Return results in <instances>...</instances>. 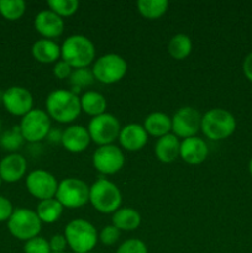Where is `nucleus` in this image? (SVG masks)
I'll return each mask as SVG.
<instances>
[{
    "mask_svg": "<svg viewBox=\"0 0 252 253\" xmlns=\"http://www.w3.org/2000/svg\"><path fill=\"white\" fill-rule=\"evenodd\" d=\"M46 113L57 123H73L82 113L81 98L67 89L51 91L46 99Z\"/></svg>",
    "mask_w": 252,
    "mask_h": 253,
    "instance_id": "nucleus-1",
    "label": "nucleus"
},
{
    "mask_svg": "<svg viewBox=\"0 0 252 253\" xmlns=\"http://www.w3.org/2000/svg\"><path fill=\"white\" fill-rule=\"evenodd\" d=\"M61 58L73 69L88 68L95 59V46L84 35H71L62 43Z\"/></svg>",
    "mask_w": 252,
    "mask_h": 253,
    "instance_id": "nucleus-2",
    "label": "nucleus"
},
{
    "mask_svg": "<svg viewBox=\"0 0 252 253\" xmlns=\"http://www.w3.org/2000/svg\"><path fill=\"white\" fill-rule=\"evenodd\" d=\"M236 130V119L221 108H214L202 115L200 131L207 138L211 141H221L229 138Z\"/></svg>",
    "mask_w": 252,
    "mask_h": 253,
    "instance_id": "nucleus-3",
    "label": "nucleus"
},
{
    "mask_svg": "<svg viewBox=\"0 0 252 253\" xmlns=\"http://www.w3.org/2000/svg\"><path fill=\"white\" fill-rule=\"evenodd\" d=\"M89 203L101 214H114L121 208L123 194L115 183L99 178L89 188Z\"/></svg>",
    "mask_w": 252,
    "mask_h": 253,
    "instance_id": "nucleus-4",
    "label": "nucleus"
},
{
    "mask_svg": "<svg viewBox=\"0 0 252 253\" xmlns=\"http://www.w3.org/2000/svg\"><path fill=\"white\" fill-rule=\"evenodd\" d=\"M67 245L74 253H89L99 241V234L91 222L76 219L68 222L64 229Z\"/></svg>",
    "mask_w": 252,
    "mask_h": 253,
    "instance_id": "nucleus-5",
    "label": "nucleus"
},
{
    "mask_svg": "<svg viewBox=\"0 0 252 253\" xmlns=\"http://www.w3.org/2000/svg\"><path fill=\"white\" fill-rule=\"evenodd\" d=\"M7 229L15 239L26 242L39 236L42 229V222L36 211L26 208H19L14 210L7 221Z\"/></svg>",
    "mask_w": 252,
    "mask_h": 253,
    "instance_id": "nucleus-6",
    "label": "nucleus"
},
{
    "mask_svg": "<svg viewBox=\"0 0 252 253\" xmlns=\"http://www.w3.org/2000/svg\"><path fill=\"white\" fill-rule=\"evenodd\" d=\"M86 128L91 142L96 143L100 147V146L114 145V141L118 140L120 135L121 125L116 116L110 113H104L95 118H91Z\"/></svg>",
    "mask_w": 252,
    "mask_h": 253,
    "instance_id": "nucleus-7",
    "label": "nucleus"
},
{
    "mask_svg": "<svg viewBox=\"0 0 252 253\" xmlns=\"http://www.w3.org/2000/svg\"><path fill=\"white\" fill-rule=\"evenodd\" d=\"M91 72L94 78L104 84H114L121 81L127 72V63L116 53H106L96 58Z\"/></svg>",
    "mask_w": 252,
    "mask_h": 253,
    "instance_id": "nucleus-8",
    "label": "nucleus"
},
{
    "mask_svg": "<svg viewBox=\"0 0 252 253\" xmlns=\"http://www.w3.org/2000/svg\"><path fill=\"white\" fill-rule=\"evenodd\" d=\"M19 127L25 141L37 143L48 136L51 131V118L42 109H32L22 116Z\"/></svg>",
    "mask_w": 252,
    "mask_h": 253,
    "instance_id": "nucleus-9",
    "label": "nucleus"
},
{
    "mask_svg": "<svg viewBox=\"0 0 252 253\" xmlns=\"http://www.w3.org/2000/svg\"><path fill=\"white\" fill-rule=\"evenodd\" d=\"M89 185L78 178H66L59 182L56 199L67 209H78L89 203Z\"/></svg>",
    "mask_w": 252,
    "mask_h": 253,
    "instance_id": "nucleus-10",
    "label": "nucleus"
},
{
    "mask_svg": "<svg viewBox=\"0 0 252 253\" xmlns=\"http://www.w3.org/2000/svg\"><path fill=\"white\" fill-rule=\"evenodd\" d=\"M93 166L104 175H113L120 172L125 165V155L123 150L115 145L100 146L93 153Z\"/></svg>",
    "mask_w": 252,
    "mask_h": 253,
    "instance_id": "nucleus-11",
    "label": "nucleus"
},
{
    "mask_svg": "<svg viewBox=\"0 0 252 253\" xmlns=\"http://www.w3.org/2000/svg\"><path fill=\"white\" fill-rule=\"evenodd\" d=\"M27 192L34 198L41 200L56 198L58 184L57 178L52 173L43 169H36L29 173L25 180Z\"/></svg>",
    "mask_w": 252,
    "mask_h": 253,
    "instance_id": "nucleus-12",
    "label": "nucleus"
},
{
    "mask_svg": "<svg viewBox=\"0 0 252 253\" xmlns=\"http://www.w3.org/2000/svg\"><path fill=\"white\" fill-rule=\"evenodd\" d=\"M202 114L193 106H183L172 118V132L178 138L194 137L200 131Z\"/></svg>",
    "mask_w": 252,
    "mask_h": 253,
    "instance_id": "nucleus-13",
    "label": "nucleus"
},
{
    "mask_svg": "<svg viewBox=\"0 0 252 253\" xmlns=\"http://www.w3.org/2000/svg\"><path fill=\"white\" fill-rule=\"evenodd\" d=\"M2 105L14 116H25L34 109L32 94L24 86H10L2 93Z\"/></svg>",
    "mask_w": 252,
    "mask_h": 253,
    "instance_id": "nucleus-14",
    "label": "nucleus"
},
{
    "mask_svg": "<svg viewBox=\"0 0 252 253\" xmlns=\"http://www.w3.org/2000/svg\"><path fill=\"white\" fill-rule=\"evenodd\" d=\"M34 26L42 39H57L64 31V20L51 10H42L35 16Z\"/></svg>",
    "mask_w": 252,
    "mask_h": 253,
    "instance_id": "nucleus-15",
    "label": "nucleus"
},
{
    "mask_svg": "<svg viewBox=\"0 0 252 253\" xmlns=\"http://www.w3.org/2000/svg\"><path fill=\"white\" fill-rule=\"evenodd\" d=\"M27 161L20 153H9L0 161V177L2 182L16 183L25 177Z\"/></svg>",
    "mask_w": 252,
    "mask_h": 253,
    "instance_id": "nucleus-16",
    "label": "nucleus"
},
{
    "mask_svg": "<svg viewBox=\"0 0 252 253\" xmlns=\"http://www.w3.org/2000/svg\"><path fill=\"white\" fill-rule=\"evenodd\" d=\"M118 140L124 150L136 152V151L142 150L147 145L148 133L146 132L143 125L127 124L124 127H121Z\"/></svg>",
    "mask_w": 252,
    "mask_h": 253,
    "instance_id": "nucleus-17",
    "label": "nucleus"
},
{
    "mask_svg": "<svg viewBox=\"0 0 252 253\" xmlns=\"http://www.w3.org/2000/svg\"><path fill=\"white\" fill-rule=\"evenodd\" d=\"M91 140L88 128L82 125H71L62 132L61 143L64 150L72 153H81L88 148Z\"/></svg>",
    "mask_w": 252,
    "mask_h": 253,
    "instance_id": "nucleus-18",
    "label": "nucleus"
},
{
    "mask_svg": "<svg viewBox=\"0 0 252 253\" xmlns=\"http://www.w3.org/2000/svg\"><path fill=\"white\" fill-rule=\"evenodd\" d=\"M209 153V148L203 138L189 137L180 142L179 157L188 165H200L204 162Z\"/></svg>",
    "mask_w": 252,
    "mask_h": 253,
    "instance_id": "nucleus-19",
    "label": "nucleus"
},
{
    "mask_svg": "<svg viewBox=\"0 0 252 253\" xmlns=\"http://www.w3.org/2000/svg\"><path fill=\"white\" fill-rule=\"evenodd\" d=\"M180 141L173 133L157 138L155 143V155L162 163H172L179 157Z\"/></svg>",
    "mask_w": 252,
    "mask_h": 253,
    "instance_id": "nucleus-20",
    "label": "nucleus"
},
{
    "mask_svg": "<svg viewBox=\"0 0 252 253\" xmlns=\"http://www.w3.org/2000/svg\"><path fill=\"white\" fill-rule=\"evenodd\" d=\"M31 53L32 57L40 63H56L61 58V46L53 40L40 39L32 44Z\"/></svg>",
    "mask_w": 252,
    "mask_h": 253,
    "instance_id": "nucleus-21",
    "label": "nucleus"
},
{
    "mask_svg": "<svg viewBox=\"0 0 252 253\" xmlns=\"http://www.w3.org/2000/svg\"><path fill=\"white\" fill-rule=\"evenodd\" d=\"M143 127L148 136L157 138L163 137L172 131V118L161 111H153L146 116Z\"/></svg>",
    "mask_w": 252,
    "mask_h": 253,
    "instance_id": "nucleus-22",
    "label": "nucleus"
},
{
    "mask_svg": "<svg viewBox=\"0 0 252 253\" xmlns=\"http://www.w3.org/2000/svg\"><path fill=\"white\" fill-rule=\"evenodd\" d=\"M113 225L120 231H133L141 225V215L132 208H120L111 217Z\"/></svg>",
    "mask_w": 252,
    "mask_h": 253,
    "instance_id": "nucleus-23",
    "label": "nucleus"
},
{
    "mask_svg": "<svg viewBox=\"0 0 252 253\" xmlns=\"http://www.w3.org/2000/svg\"><path fill=\"white\" fill-rule=\"evenodd\" d=\"M106 106H108V101L105 96L98 91L88 90L81 96L82 111L91 118L106 113Z\"/></svg>",
    "mask_w": 252,
    "mask_h": 253,
    "instance_id": "nucleus-24",
    "label": "nucleus"
},
{
    "mask_svg": "<svg viewBox=\"0 0 252 253\" xmlns=\"http://www.w3.org/2000/svg\"><path fill=\"white\" fill-rule=\"evenodd\" d=\"M63 209V205L56 198H52V199L41 200L39 203L36 214L39 216V219L41 220V222H44V224H53V222H56L62 216Z\"/></svg>",
    "mask_w": 252,
    "mask_h": 253,
    "instance_id": "nucleus-25",
    "label": "nucleus"
},
{
    "mask_svg": "<svg viewBox=\"0 0 252 253\" xmlns=\"http://www.w3.org/2000/svg\"><path fill=\"white\" fill-rule=\"evenodd\" d=\"M193 49V42L188 35L177 34L168 42V53L172 58L177 61H183L187 58Z\"/></svg>",
    "mask_w": 252,
    "mask_h": 253,
    "instance_id": "nucleus-26",
    "label": "nucleus"
},
{
    "mask_svg": "<svg viewBox=\"0 0 252 253\" xmlns=\"http://www.w3.org/2000/svg\"><path fill=\"white\" fill-rule=\"evenodd\" d=\"M169 2L167 0H138V12L148 20H156L162 17L168 10Z\"/></svg>",
    "mask_w": 252,
    "mask_h": 253,
    "instance_id": "nucleus-27",
    "label": "nucleus"
},
{
    "mask_svg": "<svg viewBox=\"0 0 252 253\" xmlns=\"http://www.w3.org/2000/svg\"><path fill=\"white\" fill-rule=\"evenodd\" d=\"M24 142L25 140L19 126H14L0 135V147L10 153H16V151L24 145Z\"/></svg>",
    "mask_w": 252,
    "mask_h": 253,
    "instance_id": "nucleus-28",
    "label": "nucleus"
},
{
    "mask_svg": "<svg viewBox=\"0 0 252 253\" xmlns=\"http://www.w3.org/2000/svg\"><path fill=\"white\" fill-rule=\"evenodd\" d=\"M26 11L24 0H0V15L9 21L21 19Z\"/></svg>",
    "mask_w": 252,
    "mask_h": 253,
    "instance_id": "nucleus-29",
    "label": "nucleus"
},
{
    "mask_svg": "<svg viewBox=\"0 0 252 253\" xmlns=\"http://www.w3.org/2000/svg\"><path fill=\"white\" fill-rule=\"evenodd\" d=\"M95 81L94 78V74L91 72V69L89 68H78L73 69L71 77H69V83H71V91H73L74 94L78 95L79 91L82 89L86 88V86H90L93 84V82Z\"/></svg>",
    "mask_w": 252,
    "mask_h": 253,
    "instance_id": "nucleus-30",
    "label": "nucleus"
},
{
    "mask_svg": "<svg viewBox=\"0 0 252 253\" xmlns=\"http://www.w3.org/2000/svg\"><path fill=\"white\" fill-rule=\"evenodd\" d=\"M47 5H48L51 11L61 16L62 19L72 16L79 9L78 0H48Z\"/></svg>",
    "mask_w": 252,
    "mask_h": 253,
    "instance_id": "nucleus-31",
    "label": "nucleus"
},
{
    "mask_svg": "<svg viewBox=\"0 0 252 253\" xmlns=\"http://www.w3.org/2000/svg\"><path fill=\"white\" fill-rule=\"evenodd\" d=\"M25 253H52L49 242L41 236L34 237L25 242L24 245Z\"/></svg>",
    "mask_w": 252,
    "mask_h": 253,
    "instance_id": "nucleus-32",
    "label": "nucleus"
},
{
    "mask_svg": "<svg viewBox=\"0 0 252 253\" xmlns=\"http://www.w3.org/2000/svg\"><path fill=\"white\" fill-rule=\"evenodd\" d=\"M115 253H148V250L142 240L130 239L123 242Z\"/></svg>",
    "mask_w": 252,
    "mask_h": 253,
    "instance_id": "nucleus-33",
    "label": "nucleus"
},
{
    "mask_svg": "<svg viewBox=\"0 0 252 253\" xmlns=\"http://www.w3.org/2000/svg\"><path fill=\"white\" fill-rule=\"evenodd\" d=\"M120 234V230L116 229L113 224L106 225L99 232V241L103 245H105V246H113V245H115L119 241Z\"/></svg>",
    "mask_w": 252,
    "mask_h": 253,
    "instance_id": "nucleus-34",
    "label": "nucleus"
},
{
    "mask_svg": "<svg viewBox=\"0 0 252 253\" xmlns=\"http://www.w3.org/2000/svg\"><path fill=\"white\" fill-rule=\"evenodd\" d=\"M72 72H73V68L69 66L68 63H66L64 61H58L54 63L53 67V74L56 78L58 79H69Z\"/></svg>",
    "mask_w": 252,
    "mask_h": 253,
    "instance_id": "nucleus-35",
    "label": "nucleus"
},
{
    "mask_svg": "<svg viewBox=\"0 0 252 253\" xmlns=\"http://www.w3.org/2000/svg\"><path fill=\"white\" fill-rule=\"evenodd\" d=\"M14 207L7 198L0 195V222L9 221L14 212Z\"/></svg>",
    "mask_w": 252,
    "mask_h": 253,
    "instance_id": "nucleus-36",
    "label": "nucleus"
},
{
    "mask_svg": "<svg viewBox=\"0 0 252 253\" xmlns=\"http://www.w3.org/2000/svg\"><path fill=\"white\" fill-rule=\"evenodd\" d=\"M48 242H49V247H51L52 253L64 252V250H66L67 246H68L64 235H61V234L53 235Z\"/></svg>",
    "mask_w": 252,
    "mask_h": 253,
    "instance_id": "nucleus-37",
    "label": "nucleus"
},
{
    "mask_svg": "<svg viewBox=\"0 0 252 253\" xmlns=\"http://www.w3.org/2000/svg\"><path fill=\"white\" fill-rule=\"evenodd\" d=\"M242 72H244L245 77L252 83V52H250L245 57L244 62H242Z\"/></svg>",
    "mask_w": 252,
    "mask_h": 253,
    "instance_id": "nucleus-38",
    "label": "nucleus"
},
{
    "mask_svg": "<svg viewBox=\"0 0 252 253\" xmlns=\"http://www.w3.org/2000/svg\"><path fill=\"white\" fill-rule=\"evenodd\" d=\"M62 132L63 131H59V130H52L49 131L48 136H47V138H48L51 142H61L62 140Z\"/></svg>",
    "mask_w": 252,
    "mask_h": 253,
    "instance_id": "nucleus-39",
    "label": "nucleus"
},
{
    "mask_svg": "<svg viewBox=\"0 0 252 253\" xmlns=\"http://www.w3.org/2000/svg\"><path fill=\"white\" fill-rule=\"evenodd\" d=\"M249 172H250V174H251V177H252V158L250 160V162H249Z\"/></svg>",
    "mask_w": 252,
    "mask_h": 253,
    "instance_id": "nucleus-40",
    "label": "nucleus"
},
{
    "mask_svg": "<svg viewBox=\"0 0 252 253\" xmlns=\"http://www.w3.org/2000/svg\"><path fill=\"white\" fill-rule=\"evenodd\" d=\"M0 131H1V120H0Z\"/></svg>",
    "mask_w": 252,
    "mask_h": 253,
    "instance_id": "nucleus-41",
    "label": "nucleus"
},
{
    "mask_svg": "<svg viewBox=\"0 0 252 253\" xmlns=\"http://www.w3.org/2000/svg\"><path fill=\"white\" fill-rule=\"evenodd\" d=\"M1 183H2V180H1V177H0V185H1Z\"/></svg>",
    "mask_w": 252,
    "mask_h": 253,
    "instance_id": "nucleus-42",
    "label": "nucleus"
},
{
    "mask_svg": "<svg viewBox=\"0 0 252 253\" xmlns=\"http://www.w3.org/2000/svg\"><path fill=\"white\" fill-rule=\"evenodd\" d=\"M59 253H67V252H59Z\"/></svg>",
    "mask_w": 252,
    "mask_h": 253,
    "instance_id": "nucleus-43",
    "label": "nucleus"
},
{
    "mask_svg": "<svg viewBox=\"0 0 252 253\" xmlns=\"http://www.w3.org/2000/svg\"><path fill=\"white\" fill-rule=\"evenodd\" d=\"M89 253H94V252H89Z\"/></svg>",
    "mask_w": 252,
    "mask_h": 253,
    "instance_id": "nucleus-44",
    "label": "nucleus"
}]
</instances>
